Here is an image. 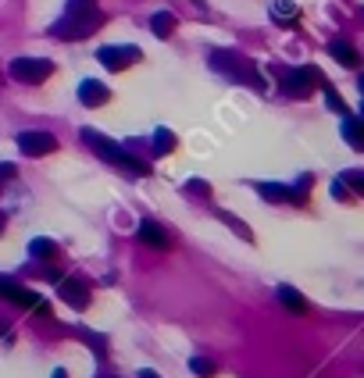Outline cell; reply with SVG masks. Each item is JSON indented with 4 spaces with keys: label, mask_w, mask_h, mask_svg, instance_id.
I'll list each match as a JSON object with an SVG mask.
<instances>
[{
    "label": "cell",
    "mask_w": 364,
    "mask_h": 378,
    "mask_svg": "<svg viewBox=\"0 0 364 378\" xmlns=\"http://www.w3.org/2000/svg\"><path fill=\"white\" fill-rule=\"evenodd\" d=\"M218 218H222V221H225V225H232V228H236V236H240V239H250V228H247V225H243V221H240V218H232V215H229V211H222V215H218Z\"/></svg>",
    "instance_id": "44dd1931"
},
{
    "label": "cell",
    "mask_w": 364,
    "mask_h": 378,
    "mask_svg": "<svg viewBox=\"0 0 364 378\" xmlns=\"http://www.w3.org/2000/svg\"><path fill=\"white\" fill-rule=\"evenodd\" d=\"M0 297L18 304V307H32L36 314H43V318H50V304L47 300H39L32 289H26L21 282H15L11 275H0Z\"/></svg>",
    "instance_id": "277c9868"
},
{
    "label": "cell",
    "mask_w": 364,
    "mask_h": 378,
    "mask_svg": "<svg viewBox=\"0 0 364 378\" xmlns=\"http://www.w3.org/2000/svg\"><path fill=\"white\" fill-rule=\"evenodd\" d=\"M211 68L222 72L229 82H240V86H250V90H257V93H268L265 75L250 65V57L236 54V50H214V54H211Z\"/></svg>",
    "instance_id": "7a4b0ae2"
},
{
    "label": "cell",
    "mask_w": 364,
    "mask_h": 378,
    "mask_svg": "<svg viewBox=\"0 0 364 378\" xmlns=\"http://www.w3.org/2000/svg\"><path fill=\"white\" fill-rule=\"evenodd\" d=\"M57 282H61L57 292H61V300L68 307H75V310L90 307V286H86V282H79V279H57Z\"/></svg>",
    "instance_id": "9c48e42d"
},
{
    "label": "cell",
    "mask_w": 364,
    "mask_h": 378,
    "mask_svg": "<svg viewBox=\"0 0 364 378\" xmlns=\"http://www.w3.org/2000/svg\"><path fill=\"white\" fill-rule=\"evenodd\" d=\"M140 378H161V375H157V371H150V368H143V371H140Z\"/></svg>",
    "instance_id": "4316f807"
},
{
    "label": "cell",
    "mask_w": 364,
    "mask_h": 378,
    "mask_svg": "<svg viewBox=\"0 0 364 378\" xmlns=\"http://www.w3.org/2000/svg\"><path fill=\"white\" fill-rule=\"evenodd\" d=\"M339 182H343V186H350L354 193H361V189H364V175H361V172H343Z\"/></svg>",
    "instance_id": "cb8c5ba5"
},
{
    "label": "cell",
    "mask_w": 364,
    "mask_h": 378,
    "mask_svg": "<svg viewBox=\"0 0 364 378\" xmlns=\"http://www.w3.org/2000/svg\"><path fill=\"white\" fill-rule=\"evenodd\" d=\"M275 297H278V304H282L289 314H307V300L300 297L293 286H278V289H275Z\"/></svg>",
    "instance_id": "7c38bea8"
},
{
    "label": "cell",
    "mask_w": 364,
    "mask_h": 378,
    "mask_svg": "<svg viewBox=\"0 0 364 378\" xmlns=\"http://www.w3.org/2000/svg\"><path fill=\"white\" fill-rule=\"evenodd\" d=\"M136 239H140V243H146V246H154V250H164V246H168V232H164V225H157L154 218H143V221H140Z\"/></svg>",
    "instance_id": "8fae6325"
},
{
    "label": "cell",
    "mask_w": 364,
    "mask_h": 378,
    "mask_svg": "<svg viewBox=\"0 0 364 378\" xmlns=\"http://www.w3.org/2000/svg\"><path fill=\"white\" fill-rule=\"evenodd\" d=\"M97 57H100V65L107 72H125L128 65H136V61L143 57V50L140 47H128V43H111V47H100Z\"/></svg>",
    "instance_id": "52a82bcc"
},
{
    "label": "cell",
    "mask_w": 364,
    "mask_h": 378,
    "mask_svg": "<svg viewBox=\"0 0 364 378\" xmlns=\"http://www.w3.org/2000/svg\"><path fill=\"white\" fill-rule=\"evenodd\" d=\"M189 371L200 375V378H214V375H218V364L207 361V357H193V361H189Z\"/></svg>",
    "instance_id": "d6986e66"
},
{
    "label": "cell",
    "mask_w": 364,
    "mask_h": 378,
    "mask_svg": "<svg viewBox=\"0 0 364 378\" xmlns=\"http://www.w3.org/2000/svg\"><path fill=\"white\" fill-rule=\"evenodd\" d=\"M321 82H325V75H321L318 68H289L282 72V90L289 97H311L314 90H321Z\"/></svg>",
    "instance_id": "5b68a950"
},
{
    "label": "cell",
    "mask_w": 364,
    "mask_h": 378,
    "mask_svg": "<svg viewBox=\"0 0 364 378\" xmlns=\"http://www.w3.org/2000/svg\"><path fill=\"white\" fill-rule=\"evenodd\" d=\"M186 193H197V197L207 200V197H211V186H207L204 179H189V182H186Z\"/></svg>",
    "instance_id": "7402d4cb"
},
{
    "label": "cell",
    "mask_w": 364,
    "mask_h": 378,
    "mask_svg": "<svg viewBox=\"0 0 364 378\" xmlns=\"http://www.w3.org/2000/svg\"><path fill=\"white\" fill-rule=\"evenodd\" d=\"M321 93H325V103H329V108H332L336 115H350V111H347V103H343V97L329 86V82H321Z\"/></svg>",
    "instance_id": "ffe728a7"
},
{
    "label": "cell",
    "mask_w": 364,
    "mask_h": 378,
    "mask_svg": "<svg viewBox=\"0 0 364 378\" xmlns=\"http://www.w3.org/2000/svg\"><path fill=\"white\" fill-rule=\"evenodd\" d=\"M50 378H64V371H61V368H57V371H54V375H50Z\"/></svg>",
    "instance_id": "83f0119b"
},
{
    "label": "cell",
    "mask_w": 364,
    "mask_h": 378,
    "mask_svg": "<svg viewBox=\"0 0 364 378\" xmlns=\"http://www.w3.org/2000/svg\"><path fill=\"white\" fill-rule=\"evenodd\" d=\"M175 132H171V129H157L154 132V154H171V150H175Z\"/></svg>",
    "instance_id": "ac0fdd59"
},
{
    "label": "cell",
    "mask_w": 364,
    "mask_h": 378,
    "mask_svg": "<svg viewBox=\"0 0 364 378\" xmlns=\"http://www.w3.org/2000/svg\"><path fill=\"white\" fill-rule=\"evenodd\" d=\"M8 179H15V168L11 164H0V182H8Z\"/></svg>",
    "instance_id": "484cf974"
},
{
    "label": "cell",
    "mask_w": 364,
    "mask_h": 378,
    "mask_svg": "<svg viewBox=\"0 0 364 378\" xmlns=\"http://www.w3.org/2000/svg\"><path fill=\"white\" fill-rule=\"evenodd\" d=\"M0 335H8V325L4 321H0Z\"/></svg>",
    "instance_id": "f1b7e54d"
},
{
    "label": "cell",
    "mask_w": 364,
    "mask_h": 378,
    "mask_svg": "<svg viewBox=\"0 0 364 378\" xmlns=\"http://www.w3.org/2000/svg\"><path fill=\"white\" fill-rule=\"evenodd\" d=\"M82 139L90 143V150H93V154H100L104 161H111L115 168H122L125 175H136V179L150 175V164H146V161H140L136 154H128L122 143L107 139L104 132H97V129H82Z\"/></svg>",
    "instance_id": "6da1fadb"
},
{
    "label": "cell",
    "mask_w": 364,
    "mask_h": 378,
    "mask_svg": "<svg viewBox=\"0 0 364 378\" xmlns=\"http://www.w3.org/2000/svg\"><path fill=\"white\" fill-rule=\"evenodd\" d=\"M175 26H179V18L171 11H154L150 14V29H154V36H161V39H168L171 32H175Z\"/></svg>",
    "instance_id": "4fadbf2b"
},
{
    "label": "cell",
    "mask_w": 364,
    "mask_h": 378,
    "mask_svg": "<svg viewBox=\"0 0 364 378\" xmlns=\"http://www.w3.org/2000/svg\"><path fill=\"white\" fill-rule=\"evenodd\" d=\"M271 18H275V22H296V4H293V0H275V4H271Z\"/></svg>",
    "instance_id": "e0dca14e"
},
{
    "label": "cell",
    "mask_w": 364,
    "mask_h": 378,
    "mask_svg": "<svg viewBox=\"0 0 364 378\" xmlns=\"http://www.w3.org/2000/svg\"><path fill=\"white\" fill-rule=\"evenodd\" d=\"M54 65L47 57H15L11 61V79L26 82V86H39L43 79H50Z\"/></svg>",
    "instance_id": "8992f818"
},
{
    "label": "cell",
    "mask_w": 364,
    "mask_h": 378,
    "mask_svg": "<svg viewBox=\"0 0 364 378\" xmlns=\"http://www.w3.org/2000/svg\"><path fill=\"white\" fill-rule=\"evenodd\" d=\"M107 100H111V93H107L104 82H97V79H82L79 82V103L82 108H104Z\"/></svg>",
    "instance_id": "30bf717a"
},
{
    "label": "cell",
    "mask_w": 364,
    "mask_h": 378,
    "mask_svg": "<svg viewBox=\"0 0 364 378\" xmlns=\"http://www.w3.org/2000/svg\"><path fill=\"white\" fill-rule=\"evenodd\" d=\"M18 150L26 157H47L57 150V139L50 132H18Z\"/></svg>",
    "instance_id": "ba28073f"
},
{
    "label": "cell",
    "mask_w": 364,
    "mask_h": 378,
    "mask_svg": "<svg viewBox=\"0 0 364 378\" xmlns=\"http://www.w3.org/2000/svg\"><path fill=\"white\" fill-rule=\"evenodd\" d=\"M332 197H336V200H347V197H350V193H347V186H343L339 179L332 182Z\"/></svg>",
    "instance_id": "d4e9b609"
},
{
    "label": "cell",
    "mask_w": 364,
    "mask_h": 378,
    "mask_svg": "<svg viewBox=\"0 0 364 378\" xmlns=\"http://www.w3.org/2000/svg\"><path fill=\"white\" fill-rule=\"evenodd\" d=\"M29 257H32V261H50V257H57V243L47 239V236H36V239L29 243Z\"/></svg>",
    "instance_id": "5bb4252c"
},
{
    "label": "cell",
    "mask_w": 364,
    "mask_h": 378,
    "mask_svg": "<svg viewBox=\"0 0 364 378\" xmlns=\"http://www.w3.org/2000/svg\"><path fill=\"white\" fill-rule=\"evenodd\" d=\"M343 136H347V143L354 146V150H361L364 146V136H361V121L354 115H343Z\"/></svg>",
    "instance_id": "2e32d148"
},
{
    "label": "cell",
    "mask_w": 364,
    "mask_h": 378,
    "mask_svg": "<svg viewBox=\"0 0 364 378\" xmlns=\"http://www.w3.org/2000/svg\"><path fill=\"white\" fill-rule=\"evenodd\" d=\"M329 54H332V57L339 61L343 68H357V61H361V54H357V50L350 47V43H343V39H336V43L329 47Z\"/></svg>",
    "instance_id": "9a60e30c"
},
{
    "label": "cell",
    "mask_w": 364,
    "mask_h": 378,
    "mask_svg": "<svg viewBox=\"0 0 364 378\" xmlns=\"http://www.w3.org/2000/svg\"><path fill=\"white\" fill-rule=\"evenodd\" d=\"M29 271H32V275H39V279H47V282H57V279H61L57 268H50V264H32Z\"/></svg>",
    "instance_id": "603a6c76"
},
{
    "label": "cell",
    "mask_w": 364,
    "mask_h": 378,
    "mask_svg": "<svg viewBox=\"0 0 364 378\" xmlns=\"http://www.w3.org/2000/svg\"><path fill=\"white\" fill-rule=\"evenodd\" d=\"M0 232H4V215H0Z\"/></svg>",
    "instance_id": "f546056e"
},
{
    "label": "cell",
    "mask_w": 364,
    "mask_h": 378,
    "mask_svg": "<svg viewBox=\"0 0 364 378\" xmlns=\"http://www.w3.org/2000/svg\"><path fill=\"white\" fill-rule=\"evenodd\" d=\"M104 22H107V14L97 4L93 8H68L50 26V36H57V39H86V36H93Z\"/></svg>",
    "instance_id": "3957f363"
}]
</instances>
